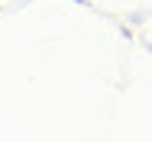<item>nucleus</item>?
Listing matches in <instances>:
<instances>
[{"label": "nucleus", "mask_w": 152, "mask_h": 142, "mask_svg": "<svg viewBox=\"0 0 152 142\" xmlns=\"http://www.w3.org/2000/svg\"><path fill=\"white\" fill-rule=\"evenodd\" d=\"M75 3H81V0H75Z\"/></svg>", "instance_id": "obj_1"}]
</instances>
